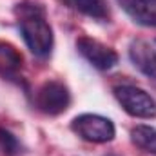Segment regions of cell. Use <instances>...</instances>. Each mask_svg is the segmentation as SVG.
Returning a JSON list of instances; mask_svg holds the SVG:
<instances>
[{
	"label": "cell",
	"instance_id": "obj_6",
	"mask_svg": "<svg viewBox=\"0 0 156 156\" xmlns=\"http://www.w3.org/2000/svg\"><path fill=\"white\" fill-rule=\"evenodd\" d=\"M129 58L133 66L145 76L156 78V51L145 40H133L129 45Z\"/></svg>",
	"mask_w": 156,
	"mask_h": 156
},
{
	"label": "cell",
	"instance_id": "obj_8",
	"mask_svg": "<svg viewBox=\"0 0 156 156\" xmlns=\"http://www.w3.org/2000/svg\"><path fill=\"white\" fill-rule=\"evenodd\" d=\"M22 56L20 53L5 44V42H0V76L5 78V80H13V82H18V78L22 80Z\"/></svg>",
	"mask_w": 156,
	"mask_h": 156
},
{
	"label": "cell",
	"instance_id": "obj_11",
	"mask_svg": "<svg viewBox=\"0 0 156 156\" xmlns=\"http://www.w3.org/2000/svg\"><path fill=\"white\" fill-rule=\"evenodd\" d=\"M0 147H2L4 153H7V154H16V153L20 151L18 140H16L9 131H5L4 127H0Z\"/></svg>",
	"mask_w": 156,
	"mask_h": 156
},
{
	"label": "cell",
	"instance_id": "obj_7",
	"mask_svg": "<svg viewBox=\"0 0 156 156\" xmlns=\"http://www.w3.org/2000/svg\"><path fill=\"white\" fill-rule=\"evenodd\" d=\"M116 2L136 24L156 27V0H116Z\"/></svg>",
	"mask_w": 156,
	"mask_h": 156
},
{
	"label": "cell",
	"instance_id": "obj_5",
	"mask_svg": "<svg viewBox=\"0 0 156 156\" xmlns=\"http://www.w3.org/2000/svg\"><path fill=\"white\" fill-rule=\"evenodd\" d=\"M78 53L96 69L100 71H109L118 64V55L115 49L109 45L91 38V37H82L76 40Z\"/></svg>",
	"mask_w": 156,
	"mask_h": 156
},
{
	"label": "cell",
	"instance_id": "obj_1",
	"mask_svg": "<svg viewBox=\"0 0 156 156\" xmlns=\"http://www.w3.org/2000/svg\"><path fill=\"white\" fill-rule=\"evenodd\" d=\"M15 15L18 20L20 35L27 49L38 58H47L53 51L55 37L47 22L44 5L35 2H22V4H16Z\"/></svg>",
	"mask_w": 156,
	"mask_h": 156
},
{
	"label": "cell",
	"instance_id": "obj_4",
	"mask_svg": "<svg viewBox=\"0 0 156 156\" xmlns=\"http://www.w3.org/2000/svg\"><path fill=\"white\" fill-rule=\"evenodd\" d=\"M71 129L80 138H83L85 142H91V144H107L116 134L115 123L109 118L93 115V113H85V115L76 116L71 123Z\"/></svg>",
	"mask_w": 156,
	"mask_h": 156
},
{
	"label": "cell",
	"instance_id": "obj_10",
	"mask_svg": "<svg viewBox=\"0 0 156 156\" xmlns=\"http://www.w3.org/2000/svg\"><path fill=\"white\" fill-rule=\"evenodd\" d=\"M131 140L145 153L156 154V129L151 125H136L131 131Z\"/></svg>",
	"mask_w": 156,
	"mask_h": 156
},
{
	"label": "cell",
	"instance_id": "obj_12",
	"mask_svg": "<svg viewBox=\"0 0 156 156\" xmlns=\"http://www.w3.org/2000/svg\"><path fill=\"white\" fill-rule=\"evenodd\" d=\"M105 156H115V154H105Z\"/></svg>",
	"mask_w": 156,
	"mask_h": 156
},
{
	"label": "cell",
	"instance_id": "obj_9",
	"mask_svg": "<svg viewBox=\"0 0 156 156\" xmlns=\"http://www.w3.org/2000/svg\"><path fill=\"white\" fill-rule=\"evenodd\" d=\"M69 5H73L80 13L98 18V20H105L109 18L111 11H109V4L107 0H66Z\"/></svg>",
	"mask_w": 156,
	"mask_h": 156
},
{
	"label": "cell",
	"instance_id": "obj_3",
	"mask_svg": "<svg viewBox=\"0 0 156 156\" xmlns=\"http://www.w3.org/2000/svg\"><path fill=\"white\" fill-rule=\"evenodd\" d=\"M71 104V93L66 83L58 80H47L35 93V105L44 115L56 116L67 111Z\"/></svg>",
	"mask_w": 156,
	"mask_h": 156
},
{
	"label": "cell",
	"instance_id": "obj_2",
	"mask_svg": "<svg viewBox=\"0 0 156 156\" xmlns=\"http://www.w3.org/2000/svg\"><path fill=\"white\" fill-rule=\"evenodd\" d=\"M113 91H115L118 104L123 107V111L127 115H131L134 118L156 116V102L147 91H144L136 85H131V83L116 85Z\"/></svg>",
	"mask_w": 156,
	"mask_h": 156
}]
</instances>
